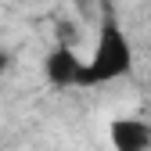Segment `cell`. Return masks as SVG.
<instances>
[{"instance_id":"cell-4","label":"cell","mask_w":151,"mask_h":151,"mask_svg":"<svg viewBox=\"0 0 151 151\" xmlns=\"http://www.w3.org/2000/svg\"><path fill=\"white\" fill-rule=\"evenodd\" d=\"M4 65H7V54H0V68H4Z\"/></svg>"},{"instance_id":"cell-1","label":"cell","mask_w":151,"mask_h":151,"mask_svg":"<svg viewBox=\"0 0 151 151\" xmlns=\"http://www.w3.org/2000/svg\"><path fill=\"white\" fill-rule=\"evenodd\" d=\"M129 68H133L129 36L122 32V25L115 18H104V25L97 32V43H93V54L86 61V86H101V83H111V79H122Z\"/></svg>"},{"instance_id":"cell-3","label":"cell","mask_w":151,"mask_h":151,"mask_svg":"<svg viewBox=\"0 0 151 151\" xmlns=\"http://www.w3.org/2000/svg\"><path fill=\"white\" fill-rule=\"evenodd\" d=\"M115 151H151V122L144 119H115L108 126Z\"/></svg>"},{"instance_id":"cell-5","label":"cell","mask_w":151,"mask_h":151,"mask_svg":"<svg viewBox=\"0 0 151 151\" xmlns=\"http://www.w3.org/2000/svg\"><path fill=\"white\" fill-rule=\"evenodd\" d=\"M72 4H83V0H72Z\"/></svg>"},{"instance_id":"cell-2","label":"cell","mask_w":151,"mask_h":151,"mask_svg":"<svg viewBox=\"0 0 151 151\" xmlns=\"http://www.w3.org/2000/svg\"><path fill=\"white\" fill-rule=\"evenodd\" d=\"M43 76H47V83L58 86V90L86 86V61H79V54L68 43H58L47 54V61H43Z\"/></svg>"}]
</instances>
